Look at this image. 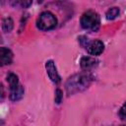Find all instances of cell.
<instances>
[{"mask_svg": "<svg viewBox=\"0 0 126 126\" xmlns=\"http://www.w3.org/2000/svg\"><path fill=\"white\" fill-rule=\"evenodd\" d=\"M93 81V76L90 73H80L72 76L68 79L66 83V90L69 94H73L75 93L81 92L89 87L91 82Z\"/></svg>", "mask_w": 126, "mask_h": 126, "instance_id": "1", "label": "cell"}, {"mask_svg": "<svg viewBox=\"0 0 126 126\" xmlns=\"http://www.w3.org/2000/svg\"><path fill=\"white\" fill-rule=\"evenodd\" d=\"M80 23L83 29L92 32H96L100 26V19L96 12L89 10L82 15Z\"/></svg>", "mask_w": 126, "mask_h": 126, "instance_id": "2", "label": "cell"}, {"mask_svg": "<svg viewBox=\"0 0 126 126\" xmlns=\"http://www.w3.org/2000/svg\"><path fill=\"white\" fill-rule=\"evenodd\" d=\"M7 81L9 82V86H10V99L13 101L21 99L24 95V89L19 84L18 76L11 73L8 75Z\"/></svg>", "mask_w": 126, "mask_h": 126, "instance_id": "3", "label": "cell"}, {"mask_svg": "<svg viewBox=\"0 0 126 126\" xmlns=\"http://www.w3.org/2000/svg\"><path fill=\"white\" fill-rule=\"evenodd\" d=\"M57 25V19L55 18V16L49 12V11H45L42 12L36 22V26L39 30L41 31H49L52 30L56 27Z\"/></svg>", "mask_w": 126, "mask_h": 126, "instance_id": "4", "label": "cell"}, {"mask_svg": "<svg viewBox=\"0 0 126 126\" xmlns=\"http://www.w3.org/2000/svg\"><path fill=\"white\" fill-rule=\"evenodd\" d=\"M86 48H87V51L89 54L96 56V55H99L103 51L104 45H103L102 41H100V40H94V41L89 42Z\"/></svg>", "mask_w": 126, "mask_h": 126, "instance_id": "5", "label": "cell"}, {"mask_svg": "<svg viewBox=\"0 0 126 126\" xmlns=\"http://www.w3.org/2000/svg\"><path fill=\"white\" fill-rule=\"evenodd\" d=\"M45 68H46V72H47V75L49 77V79L54 82V83H58L60 81V77L57 73V69L55 67V64L52 60H48L46 61L45 63Z\"/></svg>", "mask_w": 126, "mask_h": 126, "instance_id": "6", "label": "cell"}, {"mask_svg": "<svg viewBox=\"0 0 126 126\" xmlns=\"http://www.w3.org/2000/svg\"><path fill=\"white\" fill-rule=\"evenodd\" d=\"M0 59H1V64L2 65H7L11 64L13 60V53L9 48L6 47H1L0 49Z\"/></svg>", "mask_w": 126, "mask_h": 126, "instance_id": "7", "label": "cell"}, {"mask_svg": "<svg viewBox=\"0 0 126 126\" xmlns=\"http://www.w3.org/2000/svg\"><path fill=\"white\" fill-rule=\"evenodd\" d=\"M81 67L84 70H90L92 68H94V66L97 65V60L94 59V57H90V56H84L82 57L81 61H80Z\"/></svg>", "mask_w": 126, "mask_h": 126, "instance_id": "8", "label": "cell"}, {"mask_svg": "<svg viewBox=\"0 0 126 126\" xmlns=\"http://www.w3.org/2000/svg\"><path fill=\"white\" fill-rule=\"evenodd\" d=\"M13 27H14V23H13V20L11 18H5L3 20V22H2V30L5 32H10L13 30Z\"/></svg>", "mask_w": 126, "mask_h": 126, "instance_id": "9", "label": "cell"}, {"mask_svg": "<svg viewBox=\"0 0 126 126\" xmlns=\"http://www.w3.org/2000/svg\"><path fill=\"white\" fill-rule=\"evenodd\" d=\"M119 15V9L117 7H112L106 12V19L107 20H114Z\"/></svg>", "mask_w": 126, "mask_h": 126, "instance_id": "10", "label": "cell"}, {"mask_svg": "<svg viewBox=\"0 0 126 126\" xmlns=\"http://www.w3.org/2000/svg\"><path fill=\"white\" fill-rule=\"evenodd\" d=\"M62 98H63V93H62V91H61V90L57 89V90H56V92H55V102L59 104V103L61 102Z\"/></svg>", "mask_w": 126, "mask_h": 126, "instance_id": "11", "label": "cell"}, {"mask_svg": "<svg viewBox=\"0 0 126 126\" xmlns=\"http://www.w3.org/2000/svg\"><path fill=\"white\" fill-rule=\"evenodd\" d=\"M119 116H120V118L122 119V120H124V121H126V102L122 105V107L120 108V110H119Z\"/></svg>", "mask_w": 126, "mask_h": 126, "instance_id": "12", "label": "cell"}]
</instances>
